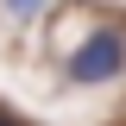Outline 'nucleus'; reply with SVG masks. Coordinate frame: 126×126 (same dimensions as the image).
Here are the masks:
<instances>
[{"label":"nucleus","mask_w":126,"mask_h":126,"mask_svg":"<svg viewBox=\"0 0 126 126\" xmlns=\"http://www.w3.org/2000/svg\"><path fill=\"white\" fill-rule=\"evenodd\" d=\"M126 69V38L120 32H88L76 50H69V82H113Z\"/></svg>","instance_id":"f257e3e1"},{"label":"nucleus","mask_w":126,"mask_h":126,"mask_svg":"<svg viewBox=\"0 0 126 126\" xmlns=\"http://www.w3.org/2000/svg\"><path fill=\"white\" fill-rule=\"evenodd\" d=\"M13 6H19V13H38V6H44V0H13Z\"/></svg>","instance_id":"f03ea898"},{"label":"nucleus","mask_w":126,"mask_h":126,"mask_svg":"<svg viewBox=\"0 0 126 126\" xmlns=\"http://www.w3.org/2000/svg\"><path fill=\"white\" fill-rule=\"evenodd\" d=\"M0 126H13V120H6V113H0Z\"/></svg>","instance_id":"7ed1b4c3"}]
</instances>
